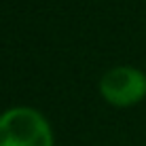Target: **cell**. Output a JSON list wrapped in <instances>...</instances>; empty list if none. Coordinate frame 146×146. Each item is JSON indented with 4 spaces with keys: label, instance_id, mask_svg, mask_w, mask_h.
<instances>
[{
    "label": "cell",
    "instance_id": "obj_1",
    "mask_svg": "<svg viewBox=\"0 0 146 146\" xmlns=\"http://www.w3.org/2000/svg\"><path fill=\"white\" fill-rule=\"evenodd\" d=\"M0 146H53L49 123L34 108H11L0 114Z\"/></svg>",
    "mask_w": 146,
    "mask_h": 146
},
{
    "label": "cell",
    "instance_id": "obj_2",
    "mask_svg": "<svg viewBox=\"0 0 146 146\" xmlns=\"http://www.w3.org/2000/svg\"><path fill=\"white\" fill-rule=\"evenodd\" d=\"M102 95L114 106H129L146 95V76L140 70L119 66L108 70L100 80Z\"/></svg>",
    "mask_w": 146,
    "mask_h": 146
}]
</instances>
